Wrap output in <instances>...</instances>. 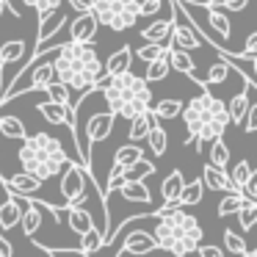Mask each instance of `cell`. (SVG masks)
Instances as JSON below:
<instances>
[{
	"instance_id": "cell-47",
	"label": "cell",
	"mask_w": 257,
	"mask_h": 257,
	"mask_svg": "<svg viewBox=\"0 0 257 257\" xmlns=\"http://www.w3.org/2000/svg\"><path fill=\"white\" fill-rule=\"evenodd\" d=\"M0 257H14V246L9 243V238L0 232Z\"/></svg>"
},
{
	"instance_id": "cell-3",
	"label": "cell",
	"mask_w": 257,
	"mask_h": 257,
	"mask_svg": "<svg viewBox=\"0 0 257 257\" xmlns=\"http://www.w3.org/2000/svg\"><path fill=\"white\" fill-rule=\"evenodd\" d=\"M180 116H183L185 127H188V141H196V147L218 141L229 124L224 100L210 94L207 89H202L196 97H191L188 105H183Z\"/></svg>"
},
{
	"instance_id": "cell-50",
	"label": "cell",
	"mask_w": 257,
	"mask_h": 257,
	"mask_svg": "<svg viewBox=\"0 0 257 257\" xmlns=\"http://www.w3.org/2000/svg\"><path fill=\"white\" fill-rule=\"evenodd\" d=\"M23 3H25V6H31V9L36 6V0H23Z\"/></svg>"
},
{
	"instance_id": "cell-41",
	"label": "cell",
	"mask_w": 257,
	"mask_h": 257,
	"mask_svg": "<svg viewBox=\"0 0 257 257\" xmlns=\"http://www.w3.org/2000/svg\"><path fill=\"white\" fill-rule=\"evenodd\" d=\"M36 14H39V23L42 20H47L50 14H56L58 9H61V0H36Z\"/></svg>"
},
{
	"instance_id": "cell-52",
	"label": "cell",
	"mask_w": 257,
	"mask_h": 257,
	"mask_svg": "<svg viewBox=\"0 0 257 257\" xmlns=\"http://www.w3.org/2000/svg\"><path fill=\"white\" fill-rule=\"evenodd\" d=\"M191 3H194V0H191Z\"/></svg>"
},
{
	"instance_id": "cell-29",
	"label": "cell",
	"mask_w": 257,
	"mask_h": 257,
	"mask_svg": "<svg viewBox=\"0 0 257 257\" xmlns=\"http://www.w3.org/2000/svg\"><path fill=\"white\" fill-rule=\"evenodd\" d=\"M152 122H155V116H152L150 111H147V113H139V116H133V119H130L127 139H130V141H141V139H147V133H150Z\"/></svg>"
},
{
	"instance_id": "cell-35",
	"label": "cell",
	"mask_w": 257,
	"mask_h": 257,
	"mask_svg": "<svg viewBox=\"0 0 257 257\" xmlns=\"http://www.w3.org/2000/svg\"><path fill=\"white\" fill-rule=\"evenodd\" d=\"M229 72H232V67H229L227 61H216V64H210L207 75L202 78V80H205V89H207V86H213V83H224V80L229 78Z\"/></svg>"
},
{
	"instance_id": "cell-43",
	"label": "cell",
	"mask_w": 257,
	"mask_h": 257,
	"mask_svg": "<svg viewBox=\"0 0 257 257\" xmlns=\"http://www.w3.org/2000/svg\"><path fill=\"white\" fill-rule=\"evenodd\" d=\"M163 6V0H139V17H152Z\"/></svg>"
},
{
	"instance_id": "cell-6",
	"label": "cell",
	"mask_w": 257,
	"mask_h": 257,
	"mask_svg": "<svg viewBox=\"0 0 257 257\" xmlns=\"http://www.w3.org/2000/svg\"><path fill=\"white\" fill-rule=\"evenodd\" d=\"M91 14H94L97 25H105V28L122 34V31L133 28L139 20V0H94Z\"/></svg>"
},
{
	"instance_id": "cell-31",
	"label": "cell",
	"mask_w": 257,
	"mask_h": 257,
	"mask_svg": "<svg viewBox=\"0 0 257 257\" xmlns=\"http://www.w3.org/2000/svg\"><path fill=\"white\" fill-rule=\"evenodd\" d=\"M227 177H229V183H232V188H235V191H240L251 177H254V166H251L249 161H238V163L232 166V172L227 174Z\"/></svg>"
},
{
	"instance_id": "cell-9",
	"label": "cell",
	"mask_w": 257,
	"mask_h": 257,
	"mask_svg": "<svg viewBox=\"0 0 257 257\" xmlns=\"http://www.w3.org/2000/svg\"><path fill=\"white\" fill-rule=\"evenodd\" d=\"M0 183H3V188L9 191V196H17V199H34V196H39V191H42L39 180L31 177V174H25V172L12 174V177H3V174H0Z\"/></svg>"
},
{
	"instance_id": "cell-53",
	"label": "cell",
	"mask_w": 257,
	"mask_h": 257,
	"mask_svg": "<svg viewBox=\"0 0 257 257\" xmlns=\"http://www.w3.org/2000/svg\"><path fill=\"white\" fill-rule=\"evenodd\" d=\"M6 3H9V0H6Z\"/></svg>"
},
{
	"instance_id": "cell-15",
	"label": "cell",
	"mask_w": 257,
	"mask_h": 257,
	"mask_svg": "<svg viewBox=\"0 0 257 257\" xmlns=\"http://www.w3.org/2000/svg\"><path fill=\"white\" fill-rule=\"evenodd\" d=\"M64 25H67V14H64L61 9H58L56 14H50L47 20H42V23H39V34H36V42H34V50L36 53L45 50V45L64 28Z\"/></svg>"
},
{
	"instance_id": "cell-19",
	"label": "cell",
	"mask_w": 257,
	"mask_h": 257,
	"mask_svg": "<svg viewBox=\"0 0 257 257\" xmlns=\"http://www.w3.org/2000/svg\"><path fill=\"white\" fill-rule=\"evenodd\" d=\"M36 111H39L50 124H69V127L75 124V108H61V105L47 100V102H39Z\"/></svg>"
},
{
	"instance_id": "cell-18",
	"label": "cell",
	"mask_w": 257,
	"mask_h": 257,
	"mask_svg": "<svg viewBox=\"0 0 257 257\" xmlns=\"http://www.w3.org/2000/svg\"><path fill=\"white\" fill-rule=\"evenodd\" d=\"M25 202V210H23V218H20V227H23V232L28 235L31 240H36V232H39L42 227V207H39V199H23Z\"/></svg>"
},
{
	"instance_id": "cell-11",
	"label": "cell",
	"mask_w": 257,
	"mask_h": 257,
	"mask_svg": "<svg viewBox=\"0 0 257 257\" xmlns=\"http://www.w3.org/2000/svg\"><path fill=\"white\" fill-rule=\"evenodd\" d=\"M113 122H116V119L111 116V113H91V119L89 122H86V150L91 152V147L94 144H100V141H105L108 136H111V130H113Z\"/></svg>"
},
{
	"instance_id": "cell-49",
	"label": "cell",
	"mask_w": 257,
	"mask_h": 257,
	"mask_svg": "<svg viewBox=\"0 0 257 257\" xmlns=\"http://www.w3.org/2000/svg\"><path fill=\"white\" fill-rule=\"evenodd\" d=\"M3 12H12V3H6V0H0V17H3ZM14 14V12H12Z\"/></svg>"
},
{
	"instance_id": "cell-45",
	"label": "cell",
	"mask_w": 257,
	"mask_h": 257,
	"mask_svg": "<svg viewBox=\"0 0 257 257\" xmlns=\"http://www.w3.org/2000/svg\"><path fill=\"white\" fill-rule=\"evenodd\" d=\"M67 3L78 14H91V9H94V0H67Z\"/></svg>"
},
{
	"instance_id": "cell-32",
	"label": "cell",
	"mask_w": 257,
	"mask_h": 257,
	"mask_svg": "<svg viewBox=\"0 0 257 257\" xmlns=\"http://www.w3.org/2000/svg\"><path fill=\"white\" fill-rule=\"evenodd\" d=\"M207 155H210V163H207V166L218 169V172H227V163H229V147L224 144L221 139L213 141V144H210V152H207Z\"/></svg>"
},
{
	"instance_id": "cell-51",
	"label": "cell",
	"mask_w": 257,
	"mask_h": 257,
	"mask_svg": "<svg viewBox=\"0 0 257 257\" xmlns=\"http://www.w3.org/2000/svg\"><path fill=\"white\" fill-rule=\"evenodd\" d=\"M246 257H254V251H251V249H249V254H246Z\"/></svg>"
},
{
	"instance_id": "cell-13",
	"label": "cell",
	"mask_w": 257,
	"mask_h": 257,
	"mask_svg": "<svg viewBox=\"0 0 257 257\" xmlns=\"http://www.w3.org/2000/svg\"><path fill=\"white\" fill-rule=\"evenodd\" d=\"M113 194H119L127 202H139V205H150L152 202V194H150V188H147V180H136V177L122 180Z\"/></svg>"
},
{
	"instance_id": "cell-37",
	"label": "cell",
	"mask_w": 257,
	"mask_h": 257,
	"mask_svg": "<svg viewBox=\"0 0 257 257\" xmlns=\"http://www.w3.org/2000/svg\"><path fill=\"white\" fill-rule=\"evenodd\" d=\"M166 75H169V53H166V56H161L158 61L147 64V75L141 80H144V83H150V80H163Z\"/></svg>"
},
{
	"instance_id": "cell-48",
	"label": "cell",
	"mask_w": 257,
	"mask_h": 257,
	"mask_svg": "<svg viewBox=\"0 0 257 257\" xmlns=\"http://www.w3.org/2000/svg\"><path fill=\"white\" fill-rule=\"evenodd\" d=\"M221 6L229 9V12H243V9L249 6V0H224Z\"/></svg>"
},
{
	"instance_id": "cell-2",
	"label": "cell",
	"mask_w": 257,
	"mask_h": 257,
	"mask_svg": "<svg viewBox=\"0 0 257 257\" xmlns=\"http://www.w3.org/2000/svg\"><path fill=\"white\" fill-rule=\"evenodd\" d=\"M152 216L158 218V224L152 227V238H155L158 249L169 251L174 257H185L202 246L205 229L199 227V221L191 213L180 210L177 205H163L152 210Z\"/></svg>"
},
{
	"instance_id": "cell-46",
	"label": "cell",
	"mask_w": 257,
	"mask_h": 257,
	"mask_svg": "<svg viewBox=\"0 0 257 257\" xmlns=\"http://www.w3.org/2000/svg\"><path fill=\"white\" fill-rule=\"evenodd\" d=\"M196 251H199V257H224V249H218L213 243H202Z\"/></svg>"
},
{
	"instance_id": "cell-28",
	"label": "cell",
	"mask_w": 257,
	"mask_h": 257,
	"mask_svg": "<svg viewBox=\"0 0 257 257\" xmlns=\"http://www.w3.org/2000/svg\"><path fill=\"white\" fill-rule=\"evenodd\" d=\"M0 133L6 136V139H14V141H25V136H28V130H25L23 119L20 116H0Z\"/></svg>"
},
{
	"instance_id": "cell-20",
	"label": "cell",
	"mask_w": 257,
	"mask_h": 257,
	"mask_svg": "<svg viewBox=\"0 0 257 257\" xmlns=\"http://www.w3.org/2000/svg\"><path fill=\"white\" fill-rule=\"evenodd\" d=\"M23 199H17V196H9L3 205H0V232L3 229H14L20 227V218H23Z\"/></svg>"
},
{
	"instance_id": "cell-25",
	"label": "cell",
	"mask_w": 257,
	"mask_h": 257,
	"mask_svg": "<svg viewBox=\"0 0 257 257\" xmlns=\"http://www.w3.org/2000/svg\"><path fill=\"white\" fill-rule=\"evenodd\" d=\"M147 144H150V150H152V155H155V158H163V155H166L169 136H166V130H163V124L158 122V119L152 122L150 133H147Z\"/></svg>"
},
{
	"instance_id": "cell-34",
	"label": "cell",
	"mask_w": 257,
	"mask_h": 257,
	"mask_svg": "<svg viewBox=\"0 0 257 257\" xmlns=\"http://www.w3.org/2000/svg\"><path fill=\"white\" fill-rule=\"evenodd\" d=\"M100 249H102V232L97 227H91L86 235H80V251H83V257H91Z\"/></svg>"
},
{
	"instance_id": "cell-24",
	"label": "cell",
	"mask_w": 257,
	"mask_h": 257,
	"mask_svg": "<svg viewBox=\"0 0 257 257\" xmlns=\"http://www.w3.org/2000/svg\"><path fill=\"white\" fill-rule=\"evenodd\" d=\"M67 221H69V229L78 235H86L91 227H94V218L86 207H67Z\"/></svg>"
},
{
	"instance_id": "cell-40",
	"label": "cell",
	"mask_w": 257,
	"mask_h": 257,
	"mask_svg": "<svg viewBox=\"0 0 257 257\" xmlns=\"http://www.w3.org/2000/svg\"><path fill=\"white\" fill-rule=\"evenodd\" d=\"M166 53H169L166 45H144L139 53H136V56H139L144 64H152V61H158L161 56H166Z\"/></svg>"
},
{
	"instance_id": "cell-22",
	"label": "cell",
	"mask_w": 257,
	"mask_h": 257,
	"mask_svg": "<svg viewBox=\"0 0 257 257\" xmlns=\"http://www.w3.org/2000/svg\"><path fill=\"white\" fill-rule=\"evenodd\" d=\"M183 185H185L183 172H180V169H172V172L163 177V183H161L163 205H177V196H180V191H183Z\"/></svg>"
},
{
	"instance_id": "cell-16",
	"label": "cell",
	"mask_w": 257,
	"mask_h": 257,
	"mask_svg": "<svg viewBox=\"0 0 257 257\" xmlns=\"http://www.w3.org/2000/svg\"><path fill=\"white\" fill-rule=\"evenodd\" d=\"M169 9H172V0H169ZM172 25H174V14L169 12V17L155 20L152 25H147V28L141 31V36H144L147 45H163V42L172 36Z\"/></svg>"
},
{
	"instance_id": "cell-4",
	"label": "cell",
	"mask_w": 257,
	"mask_h": 257,
	"mask_svg": "<svg viewBox=\"0 0 257 257\" xmlns=\"http://www.w3.org/2000/svg\"><path fill=\"white\" fill-rule=\"evenodd\" d=\"M100 94L105 97L108 108H111V116H124V119H133L139 113H147L150 111V102H152V91H150V83L139 78L133 72H124V75H116V78H105L100 86Z\"/></svg>"
},
{
	"instance_id": "cell-36",
	"label": "cell",
	"mask_w": 257,
	"mask_h": 257,
	"mask_svg": "<svg viewBox=\"0 0 257 257\" xmlns=\"http://www.w3.org/2000/svg\"><path fill=\"white\" fill-rule=\"evenodd\" d=\"M238 221H240V229H251L257 224V202L251 199H243L238 207Z\"/></svg>"
},
{
	"instance_id": "cell-8",
	"label": "cell",
	"mask_w": 257,
	"mask_h": 257,
	"mask_svg": "<svg viewBox=\"0 0 257 257\" xmlns=\"http://www.w3.org/2000/svg\"><path fill=\"white\" fill-rule=\"evenodd\" d=\"M86 185H89V177H86V169L80 163H67L61 174V194L67 199V207H80L86 202Z\"/></svg>"
},
{
	"instance_id": "cell-30",
	"label": "cell",
	"mask_w": 257,
	"mask_h": 257,
	"mask_svg": "<svg viewBox=\"0 0 257 257\" xmlns=\"http://www.w3.org/2000/svg\"><path fill=\"white\" fill-rule=\"evenodd\" d=\"M150 113L155 119H177L180 113H183V102H180L177 97H166V100H161L155 108H150Z\"/></svg>"
},
{
	"instance_id": "cell-27",
	"label": "cell",
	"mask_w": 257,
	"mask_h": 257,
	"mask_svg": "<svg viewBox=\"0 0 257 257\" xmlns=\"http://www.w3.org/2000/svg\"><path fill=\"white\" fill-rule=\"evenodd\" d=\"M169 69H174V72H180V75H191V72H196V64H194V58H191V53L169 47Z\"/></svg>"
},
{
	"instance_id": "cell-7",
	"label": "cell",
	"mask_w": 257,
	"mask_h": 257,
	"mask_svg": "<svg viewBox=\"0 0 257 257\" xmlns=\"http://www.w3.org/2000/svg\"><path fill=\"white\" fill-rule=\"evenodd\" d=\"M172 14H174V25H172V45L174 50H183V53H191V50H199L202 47V34L191 20H180V9H177V0H172Z\"/></svg>"
},
{
	"instance_id": "cell-17",
	"label": "cell",
	"mask_w": 257,
	"mask_h": 257,
	"mask_svg": "<svg viewBox=\"0 0 257 257\" xmlns=\"http://www.w3.org/2000/svg\"><path fill=\"white\" fill-rule=\"evenodd\" d=\"M130 61H133V50H130L127 45L119 47V50H113L111 56H108L105 67H102V75H105V78H116V75L130 72Z\"/></svg>"
},
{
	"instance_id": "cell-39",
	"label": "cell",
	"mask_w": 257,
	"mask_h": 257,
	"mask_svg": "<svg viewBox=\"0 0 257 257\" xmlns=\"http://www.w3.org/2000/svg\"><path fill=\"white\" fill-rule=\"evenodd\" d=\"M45 91H47V97H50V102H56V105H61V108H72V100H69V91L64 89V86L58 83V80H56V83H50Z\"/></svg>"
},
{
	"instance_id": "cell-1",
	"label": "cell",
	"mask_w": 257,
	"mask_h": 257,
	"mask_svg": "<svg viewBox=\"0 0 257 257\" xmlns=\"http://www.w3.org/2000/svg\"><path fill=\"white\" fill-rule=\"evenodd\" d=\"M53 75L64 89H75L80 94H89L97 86L105 80L102 75V61L97 56V50L91 45H72V42H64L56 50L53 58Z\"/></svg>"
},
{
	"instance_id": "cell-21",
	"label": "cell",
	"mask_w": 257,
	"mask_h": 257,
	"mask_svg": "<svg viewBox=\"0 0 257 257\" xmlns=\"http://www.w3.org/2000/svg\"><path fill=\"white\" fill-rule=\"evenodd\" d=\"M141 161H144V150H141L139 144H124V147H119L116 155H113V166L124 169L127 174L133 172Z\"/></svg>"
},
{
	"instance_id": "cell-14",
	"label": "cell",
	"mask_w": 257,
	"mask_h": 257,
	"mask_svg": "<svg viewBox=\"0 0 257 257\" xmlns=\"http://www.w3.org/2000/svg\"><path fill=\"white\" fill-rule=\"evenodd\" d=\"M94 34H97L94 14H78L75 23L69 25V42H72V45H91Z\"/></svg>"
},
{
	"instance_id": "cell-10",
	"label": "cell",
	"mask_w": 257,
	"mask_h": 257,
	"mask_svg": "<svg viewBox=\"0 0 257 257\" xmlns=\"http://www.w3.org/2000/svg\"><path fill=\"white\" fill-rule=\"evenodd\" d=\"M150 251H158V243L152 238V232H144V229H133L127 238L122 240L116 257H130V254H150Z\"/></svg>"
},
{
	"instance_id": "cell-12",
	"label": "cell",
	"mask_w": 257,
	"mask_h": 257,
	"mask_svg": "<svg viewBox=\"0 0 257 257\" xmlns=\"http://www.w3.org/2000/svg\"><path fill=\"white\" fill-rule=\"evenodd\" d=\"M246 80V78H243ZM254 94H257V83H251V80H246V89L240 91V94H235L229 102H224V108H227V119L235 124L243 122L246 111H249V105L254 102Z\"/></svg>"
},
{
	"instance_id": "cell-33",
	"label": "cell",
	"mask_w": 257,
	"mask_h": 257,
	"mask_svg": "<svg viewBox=\"0 0 257 257\" xmlns=\"http://www.w3.org/2000/svg\"><path fill=\"white\" fill-rule=\"evenodd\" d=\"M224 251H229L232 257H246L249 254V246H246V240L235 229H224Z\"/></svg>"
},
{
	"instance_id": "cell-44",
	"label": "cell",
	"mask_w": 257,
	"mask_h": 257,
	"mask_svg": "<svg viewBox=\"0 0 257 257\" xmlns=\"http://www.w3.org/2000/svg\"><path fill=\"white\" fill-rule=\"evenodd\" d=\"M243 130H246V133H254V130H257V102H251L249 111H246V116H243Z\"/></svg>"
},
{
	"instance_id": "cell-26",
	"label": "cell",
	"mask_w": 257,
	"mask_h": 257,
	"mask_svg": "<svg viewBox=\"0 0 257 257\" xmlns=\"http://www.w3.org/2000/svg\"><path fill=\"white\" fill-rule=\"evenodd\" d=\"M202 194H205V188H202V180H191V183L183 185V191H180L177 196V207L180 210H185V207H194L202 202Z\"/></svg>"
},
{
	"instance_id": "cell-23",
	"label": "cell",
	"mask_w": 257,
	"mask_h": 257,
	"mask_svg": "<svg viewBox=\"0 0 257 257\" xmlns=\"http://www.w3.org/2000/svg\"><path fill=\"white\" fill-rule=\"evenodd\" d=\"M202 188H210V191H224V194H235L232 183H229L227 172H218L213 166H205L202 169Z\"/></svg>"
},
{
	"instance_id": "cell-5",
	"label": "cell",
	"mask_w": 257,
	"mask_h": 257,
	"mask_svg": "<svg viewBox=\"0 0 257 257\" xmlns=\"http://www.w3.org/2000/svg\"><path fill=\"white\" fill-rule=\"evenodd\" d=\"M17 158H20V163H23V172L31 174V177H36L39 183H45V180L61 174L64 166L69 163L61 141H58L56 136H50V133L25 136Z\"/></svg>"
},
{
	"instance_id": "cell-42",
	"label": "cell",
	"mask_w": 257,
	"mask_h": 257,
	"mask_svg": "<svg viewBox=\"0 0 257 257\" xmlns=\"http://www.w3.org/2000/svg\"><path fill=\"white\" fill-rule=\"evenodd\" d=\"M235 58H240V61H254V58H257V34H249V36H246L243 53H238Z\"/></svg>"
},
{
	"instance_id": "cell-38",
	"label": "cell",
	"mask_w": 257,
	"mask_h": 257,
	"mask_svg": "<svg viewBox=\"0 0 257 257\" xmlns=\"http://www.w3.org/2000/svg\"><path fill=\"white\" fill-rule=\"evenodd\" d=\"M246 196L240 194V191H235V194H224V199L218 202V216H232V213H238V207H240V202H243Z\"/></svg>"
}]
</instances>
